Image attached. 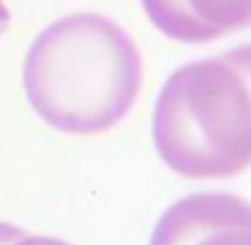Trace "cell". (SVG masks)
<instances>
[{
  "mask_svg": "<svg viewBox=\"0 0 251 245\" xmlns=\"http://www.w3.org/2000/svg\"><path fill=\"white\" fill-rule=\"evenodd\" d=\"M33 112L76 136L109 131L128 114L142 85L131 36L101 14H69L33 38L22 68Z\"/></svg>",
  "mask_w": 251,
  "mask_h": 245,
  "instance_id": "1",
  "label": "cell"
},
{
  "mask_svg": "<svg viewBox=\"0 0 251 245\" xmlns=\"http://www.w3.org/2000/svg\"><path fill=\"white\" fill-rule=\"evenodd\" d=\"M153 142L172 172L226 180L251 166V46L180 66L164 82Z\"/></svg>",
  "mask_w": 251,
  "mask_h": 245,
  "instance_id": "2",
  "label": "cell"
},
{
  "mask_svg": "<svg viewBox=\"0 0 251 245\" xmlns=\"http://www.w3.org/2000/svg\"><path fill=\"white\" fill-rule=\"evenodd\" d=\"M151 245H251V204L232 194H194L175 201Z\"/></svg>",
  "mask_w": 251,
  "mask_h": 245,
  "instance_id": "3",
  "label": "cell"
},
{
  "mask_svg": "<svg viewBox=\"0 0 251 245\" xmlns=\"http://www.w3.org/2000/svg\"><path fill=\"white\" fill-rule=\"evenodd\" d=\"M164 36L183 44H207L251 27V0H142Z\"/></svg>",
  "mask_w": 251,
  "mask_h": 245,
  "instance_id": "4",
  "label": "cell"
},
{
  "mask_svg": "<svg viewBox=\"0 0 251 245\" xmlns=\"http://www.w3.org/2000/svg\"><path fill=\"white\" fill-rule=\"evenodd\" d=\"M25 237V232L14 223H6V221H0V245H14L17 240Z\"/></svg>",
  "mask_w": 251,
  "mask_h": 245,
  "instance_id": "5",
  "label": "cell"
},
{
  "mask_svg": "<svg viewBox=\"0 0 251 245\" xmlns=\"http://www.w3.org/2000/svg\"><path fill=\"white\" fill-rule=\"evenodd\" d=\"M14 245H69L57 237H38V234H25L22 240H17Z\"/></svg>",
  "mask_w": 251,
  "mask_h": 245,
  "instance_id": "6",
  "label": "cell"
},
{
  "mask_svg": "<svg viewBox=\"0 0 251 245\" xmlns=\"http://www.w3.org/2000/svg\"><path fill=\"white\" fill-rule=\"evenodd\" d=\"M8 25H11V14H8V8H6V3L0 0V36L8 30Z\"/></svg>",
  "mask_w": 251,
  "mask_h": 245,
  "instance_id": "7",
  "label": "cell"
}]
</instances>
